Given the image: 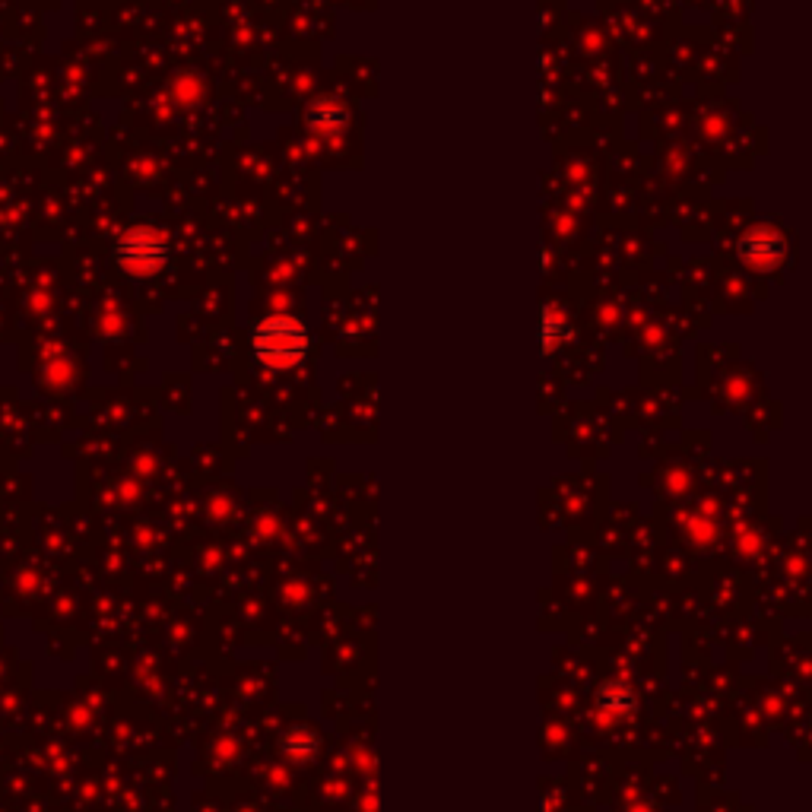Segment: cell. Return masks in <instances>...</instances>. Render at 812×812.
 Segmentation results:
<instances>
[{
    "label": "cell",
    "instance_id": "obj_1",
    "mask_svg": "<svg viewBox=\"0 0 812 812\" xmlns=\"http://www.w3.org/2000/svg\"><path fill=\"white\" fill-rule=\"evenodd\" d=\"M251 343H254V353L261 362L286 368L305 356L308 334L295 318H270L264 324H257V330L251 334Z\"/></svg>",
    "mask_w": 812,
    "mask_h": 812
},
{
    "label": "cell",
    "instance_id": "obj_2",
    "mask_svg": "<svg viewBox=\"0 0 812 812\" xmlns=\"http://www.w3.org/2000/svg\"><path fill=\"white\" fill-rule=\"evenodd\" d=\"M115 257H118V264L124 267V273L153 276V273H159L165 267V261H169V248H165L159 232L137 226V229L121 235Z\"/></svg>",
    "mask_w": 812,
    "mask_h": 812
}]
</instances>
